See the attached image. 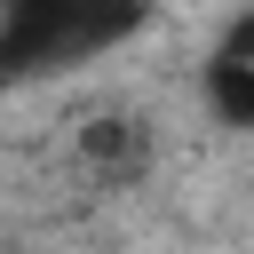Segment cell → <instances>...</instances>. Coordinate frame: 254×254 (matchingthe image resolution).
<instances>
[{
	"label": "cell",
	"mask_w": 254,
	"mask_h": 254,
	"mask_svg": "<svg viewBox=\"0 0 254 254\" xmlns=\"http://www.w3.org/2000/svg\"><path fill=\"white\" fill-rule=\"evenodd\" d=\"M143 24V0H8L0 8V79H32L48 64L103 56Z\"/></svg>",
	"instance_id": "obj_1"
},
{
	"label": "cell",
	"mask_w": 254,
	"mask_h": 254,
	"mask_svg": "<svg viewBox=\"0 0 254 254\" xmlns=\"http://www.w3.org/2000/svg\"><path fill=\"white\" fill-rule=\"evenodd\" d=\"M198 95L222 127H254V8L206 48V71H198Z\"/></svg>",
	"instance_id": "obj_2"
}]
</instances>
